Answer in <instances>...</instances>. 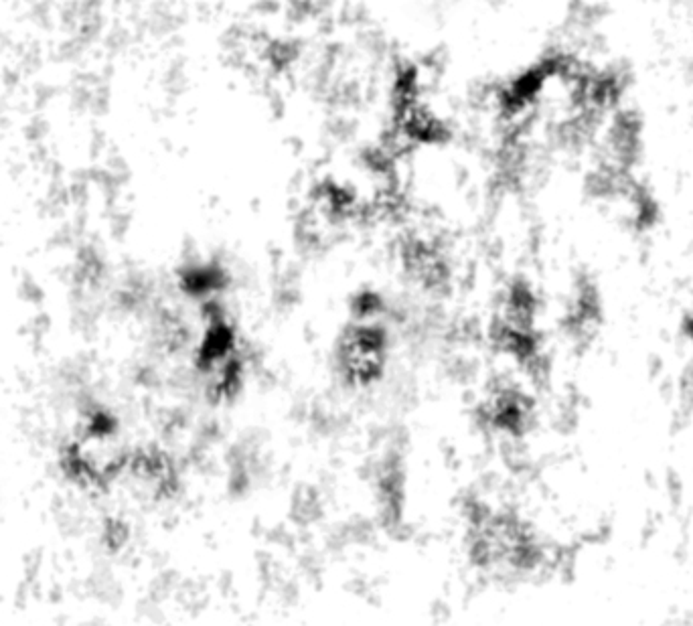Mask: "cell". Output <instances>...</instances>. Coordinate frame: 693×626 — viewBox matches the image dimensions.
<instances>
[{
    "instance_id": "obj_1",
    "label": "cell",
    "mask_w": 693,
    "mask_h": 626,
    "mask_svg": "<svg viewBox=\"0 0 693 626\" xmlns=\"http://www.w3.org/2000/svg\"><path fill=\"white\" fill-rule=\"evenodd\" d=\"M385 331L371 321L351 325L339 347V365L345 379L355 387L377 381L385 367Z\"/></svg>"
},
{
    "instance_id": "obj_3",
    "label": "cell",
    "mask_w": 693,
    "mask_h": 626,
    "mask_svg": "<svg viewBox=\"0 0 693 626\" xmlns=\"http://www.w3.org/2000/svg\"><path fill=\"white\" fill-rule=\"evenodd\" d=\"M181 278V290L185 294L195 298H205L225 284V272L217 264H195L183 270Z\"/></svg>"
},
{
    "instance_id": "obj_2",
    "label": "cell",
    "mask_w": 693,
    "mask_h": 626,
    "mask_svg": "<svg viewBox=\"0 0 693 626\" xmlns=\"http://www.w3.org/2000/svg\"><path fill=\"white\" fill-rule=\"evenodd\" d=\"M400 258L406 274L424 290L442 292L448 288L452 270L444 244L430 233L408 231L400 240Z\"/></svg>"
}]
</instances>
